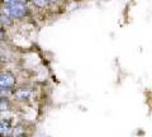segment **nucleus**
I'll return each mask as SVG.
<instances>
[{"mask_svg": "<svg viewBox=\"0 0 152 137\" xmlns=\"http://www.w3.org/2000/svg\"><path fill=\"white\" fill-rule=\"evenodd\" d=\"M4 13L12 19H20L26 17L28 13L27 3H13V4H5L4 5Z\"/></svg>", "mask_w": 152, "mask_h": 137, "instance_id": "obj_1", "label": "nucleus"}, {"mask_svg": "<svg viewBox=\"0 0 152 137\" xmlns=\"http://www.w3.org/2000/svg\"><path fill=\"white\" fill-rule=\"evenodd\" d=\"M14 84H15V76L12 73H0V90H10Z\"/></svg>", "mask_w": 152, "mask_h": 137, "instance_id": "obj_2", "label": "nucleus"}, {"mask_svg": "<svg viewBox=\"0 0 152 137\" xmlns=\"http://www.w3.org/2000/svg\"><path fill=\"white\" fill-rule=\"evenodd\" d=\"M32 95V90L31 89H27V88H19L14 92V97H15L18 100H27L29 99Z\"/></svg>", "mask_w": 152, "mask_h": 137, "instance_id": "obj_3", "label": "nucleus"}, {"mask_svg": "<svg viewBox=\"0 0 152 137\" xmlns=\"http://www.w3.org/2000/svg\"><path fill=\"white\" fill-rule=\"evenodd\" d=\"M12 130H13V127L8 119H0V136L8 137L12 133Z\"/></svg>", "mask_w": 152, "mask_h": 137, "instance_id": "obj_4", "label": "nucleus"}, {"mask_svg": "<svg viewBox=\"0 0 152 137\" xmlns=\"http://www.w3.org/2000/svg\"><path fill=\"white\" fill-rule=\"evenodd\" d=\"M13 137H26V130L23 126H18L12 130V133H10Z\"/></svg>", "mask_w": 152, "mask_h": 137, "instance_id": "obj_5", "label": "nucleus"}, {"mask_svg": "<svg viewBox=\"0 0 152 137\" xmlns=\"http://www.w3.org/2000/svg\"><path fill=\"white\" fill-rule=\"evenodd\" d=\"M28 1H31L34 7L41 8V9H42V8H46V7L50 4L48 0H28Z\"/></svg>", "mask_w": 152, "mask_h": 137, "instance_id": "obj_6", "label": "nucleus"}, {"mask_svg": "<svg viewBox=\"0 0 152 137\" xmlns=\"http://www.w3.org/2000/svg\"><path fill=\"white\" fill-rule=\"evenodd\" d=\"M10 109V103L7 98L0 97V111H9Z\"/></svg>", "mask_w": 152, "mask_h": 137, "instance_id": "obj_7", "label": "nucleus"}, {"mask_svg": "<svg viewBox=\"0 0 152 137\" xmlns=\"http://www.w3.org/2000/svg\"><path fill=\"white\" fill-rule=\"evenodd\" d=\"M12 22H13V19H12V18H9L5 13H1V14H0V23H1L3 26H5V24H12Z\"/></svg>", "mask_w": 152, "mask_h": 137, "instance_id": "obj_8", "label": "nucleus"}, {"mask_svg": "<svg viewBox=\"0 0 152 137\" xmlns=\"http://www.w3.org/2000/svg\"><path fill=\"white\" fill-rule=\"evenodd\" d=\"M4 5L5 4H13V3H28V0H3Z\"/></svg>", "mask_w": 152, "mask_h": 137, "instance_id": "obj_9", "label": "nucleus"}, {"mask_svg": "<svg viewBox=\"0 0 152 137\" xmlns=\"http://www.w3.org/2000/svg\"><path fill=\"white\" fill-rule=\"evenodd\" d=\"M5 38V29H4V26L0 23V41H3Z\"/></svg>", "mask_w": 152, "mask_h": 137, "instance_id": "obj_10", "label": "nucleus"}, {"mask_svg": "<svg viewBox=\"0 0 152 137\" xmlns=\"http://www.w3.org/2000/svg\"><path fill=\"white\" fill-rule=\"evenodd\" d=\"M48 1H50V3H53V4H55V3H58L60 0H48Z\"/></svg>", "mask_w": 152, "mask_h": 137, "instance_id": "obj_11", "label": "nucleus"}, {"mask_svg": "<svg viewBox=\"0 0 152 137\" xmlns=\"http://www.w3.org/2000/svg\"><path fill=\"white\" fill-rule=\"evenodd\" d=\"M1 93H3V92H1V90H0V97H1Z\"/></svg>", "mask_w": 152, "mask_h": 137, "instance_id": "obj_12", "label": "nucleus"}]
</instances>
